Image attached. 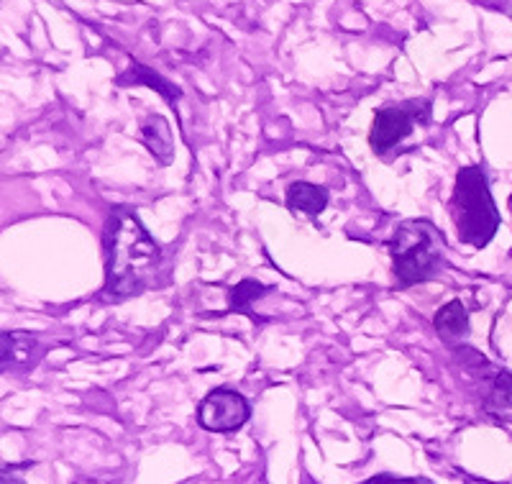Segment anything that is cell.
<instances>
[{
	"label": "cell",
	"mask_w": 512,
	"mask_h": 484,
	"mask_svg": "<svg viewBox=\"0 0 512 484\" xmlns=\"http://www.w3.org/2000/svg\"><path fill=\"white\" fill-rule=\"evenodd\" d=\"M24 467H3V484H21V479H16V474Z\"/></svg>",
	"instance_id": "cell-14"
},
{
	"label": "cell",
	"mask_w": 512,
	"mask_h": 484,
	"mask_svg": "<svg viewBox=\"0 0 512 484\" xmlns=\"http://www.w3.org/2000/svg\"><path fill=\"white\" fill-rule=\"evenodd\" d=\"M105 287L111 300H126L152 287L162 267V249L131 208H116L105 223Z\"/></svg>",
	"instance_id": "cell-1"
},
{
	"label": "cell",
	"mask_w": 512,
	"mask_h": 484,
	"mask_svg": "<svg viewBox=\"0 0 512 484\" xmlns=\"http://www.w3.org/2000/svg\"><path fill=\"white\" fill-rule=\"evenodd\" d=\"M510 213H512V195H510Z\"/></svg>",
	"instance_id": "cell-15"
},
{
	"label": "cell",
	"mask_w": 512,
	"mask_h": 484,
	"mask_svg": "<svg viewBox=\"0 0 512 484\" xmlns=\"http://www.w3.org/2000/svg\"><path fill=\"white\" fill-rule=\"evenodd\" d=\"M387 249H390L392 272L400 287L433 280L446 264L443 234L431 221H402Z\"/></svg>",
	"instance_id": "cell-3"
},
{
	"label": "cell",
	"mask_w": 512,
	"mask_h": 484,
	"mask_svg": "<svg viewBox=\"0 0 512 484\" xmlns=\"http://www.w3.org/2000/svg\"><path fill=\"white\" fill-rule=\"evenodd\" d=\"M433 326L436 333L448 344H456V341L466 339L469 336V313H466L464 303L461 300H451L448 305H443L441 310L433 318Z\"/></svg>",
	"instance_id": "cell-11"
},
{
	"label": "cell",
	"mask_w": 512,
	"mask_h": 484,
	"mask_svg": "<svg viewBox=\"0 0 512 484\" xmlns=\"http://www.w3.org/2000/svg\"><path fill=\"white\" fill-rule=\"evenodd\" d=\"M116 82L121 85V88H126V85H146V88L157 90V93L162 95L172 108H177V103H180L182 98V90L177 88L175 82L164 80L159 72L149 70V67H144L141 62H131V67H128L123 75H118Z\"/></svg>",
	"instance_id": "cell-8"
},
{
	"label": "cell",
	"mask_w": 512,
	"mask_h": 484,
	"mask_svg": "<svg viewBox=\"0 0 512 484\" xmlns=\"http://www.w3.org/2000/svg\"><path fill=\"white\" fill-rule=\"evenodd\" d=\"M139 134L146 149L157 157V162L167 167L172 162V157H175V141H172L169 123L162 116H149L141 121Z\"/></svg>",
	"instance_id": "cell-10"
},
{
	"label": "cell",
	"mask_w": 512,
	"mask_h": 484,
	"mask_svg": "<svg viewBox=\"0 0 512 484\" xmlns=\"http://www.w3.org/2000/svg\"><path fill=\"white\" fill-rule=\"evenodd\" d=\"M285 200L287 208H290L292 213H305V216L315 218L328 208L331 195H328L326 187L313 185V182H292V185L287 187Z\"/></svg>",
	"instance_id": "cell-9"
},
{
	"label": "cell",
	"mask_w": 512,
	"mask_h": 484,
	"mask_svg": "<svg viewBox=\"0 0 512 484\" xmlns=\"http://www.w3.org/2000/svg\"><path fill=\"white\" fill-rule=\"evenodd\" d=\"M251 418V405L241 392L231 387H216L203 397L198 405L200 428L210 433H233L246 426Z\"/></svg>",
	"instance_id": "cell-5"
},
{
	"label": "cell",
	"mask_w": 512,
	"mask_h": 484,
	"mask_svg": "<svg viewBox=\"0 0 512 484\" xmlns=\"http://www.w3.org/2000/svg\"><path fill=\"white\" fill-rule=\"evenodd\" d=\"M361 484H433L425 477H395V474H377V477L364 479Z\"/></svg>",
	"instance_id": "cell-13"
},
{
	"label": "cell",
	"mask_w": 512,
	"mask_h": 484,
	"mask_svg": "<svg viewBox=\"0 0 512 484\" xmlns=\"http://www.w3.org/2000/svg\"><path fill=\"white\" fill-rule=\"evenodd\" d=\"M267 292L269 287H264L262 282H239V285L231 290V310H236V313H251V303L262 298V295H267Z\"/></svg>",
	"instance_id": "cell-12"
},
{
	"label": "cell",
	"mask_w": 512,
	"mask_h": 484,
	"mask_svg": "<svg viewBox=\"0 0 512 484\" xmlns=\"http://www.w3.org/2000/svg\"><path fill=\"white\" fill-rule=\"evenodd\" d=\"M482 410L495 423H512V372H495L489 377Z\"/></svg>",
	"instance_id": "cell-7"
},
{
	"label": "cell",
	"mask_w": 512,
	"mask_h": 484,
	"mask_svg": "<svg viewBox=\"0 0 512 484\" xmlns=\"http://www.w3.org/2000/svg\"><path fill=\"white\" fill-rule=\"evenodd\" d=\"M428 123H431V103L428 100H408L402 105L382 108L374 116L372 134H369L372 152L390 154L400 141L413 134L415 126H428Z\"/></svg>",
	"instance_id": "cell-4"
},
{
	"label": "cell",
	"mask_w": 512,
	"mask_h": 484,
	"mask_svg": "<svg viewBox=\"0 0 512 484\" xmlns=\"http://www.w3.org/2000/svg\"><path fill=\"white\" fill-rule=\"evenodd\" d=\"M41 356L36 336L24 331H3V369H31Z\"/></svg>",
	"instance_id": "cell-6"
},
{
	"label": "cell",
	"mask_w": 512,
	"mask_h": 484,
	"mask_svg": "<svg viewBox=\"0 0 512 484\" xmlns=\"http://www.w3.org/2000/svg\"><path fill=\"white\" fill-rule=\"evenodd\" d=\"M448 210H451V218L456 223V234H459L461 244L482 249L495 239L497 228H500V210H497L495 198L489 193L487 170L482 164L461 167Z\"/></svg>",
	"instance_id": "cell-2"
}]
</instances>
